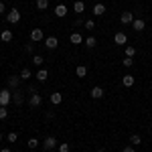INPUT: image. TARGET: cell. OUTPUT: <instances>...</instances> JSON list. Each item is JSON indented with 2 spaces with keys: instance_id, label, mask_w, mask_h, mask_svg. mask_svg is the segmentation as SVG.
<instances>
[{
  "instance_id": "3",
  "label": "cell",
  "mask_w": 152,
  "mask_h": 152,
  "mask_svg": "<svg viewBox=\"0 0 152 152\" xmlns=\"http://www.w3.org/2000/svg\"><path fill=\"white\" fill-rule=\"evenodd\" d=\"M31 41H33V43H41V41H45L43 28H33V31H31Z\"/></svg>"
},
{
  "instance_id": "19",
  "label": "cell",
  "mask_w": 152,
  "mask_h": 152,
  "mask_svg": "<svg viewBox=\"0 0 152 152\" xmlns=\"http://www.w3.org/2000/svg\"><path fill=\"white\" fill-rule=\"evenodd\" d=\"M0 39H2V43H10V41H12V33L6 28V31L0 33Z\"/></svg>"
},
{
  "instance_id": "8",
  "label": "cell",
  "mask_w": 152,
  "mask_h": 152,
  "mask_svg": "<svg viewBox=\"0 0 152 152\" xmlns=\"http://www.w3.org/2000/svg\"><path fill=\"white\" fill-rule=\"evenodd\" d=\"M43 146H45V150H53V148L57 146V140H55L53 136H47V138L43 140Z\"/></svg>"
},
{
  "instance_id": "11",
  "label": "cell",
  "mask_w": 152,
  "mask_h": 152,
  "mask_svg": "<svg viewBox=\"0 0 152 152\" xmlns=\"http://www.w3.org/2000/svg\"><path fill=\"white\" fill-rule=\"evenodd\" d=\"M114 43H116V45H126V43H128L126 33H116V35H114Z\"/></svg>"
},
{
  "instance_id": "13",
  "label": "cell",
  "mask_w": 152,
  "mask_h": 152,
  "mask_svg": "<svg viewBox=\"0 0 152 152\" xmlns=\"http://www.w3.org/2000/svg\"><path fill=\"white\" fill-rule=\"evenodd\" d=\"M132 26H134V31H138V33H140V31H144V28H146V23H144L142 18H134Z\"/></svg>"
},
{
  "instance_id": "38",
  "label": "cell",
  "mask_w": 152,
  "mask_h": 152,
  "mask_svg": "<svg viewBox=\"0 0 152 152\" xmlns=\"http://www.w3.org/2000/svg\"><path fill=\"white\" fill-rule=\"evenodd\" d=\"M97 152H105V150H104V148H99V150H97Z\"/></svg>"
},
{
  "instance_id": "30",
  "label": "cell",
  "mask_w": 152,
  "mask_h": 152,
  "mask_svg": "<svg viewBox=\"0 0 152 152\" xmlns=\"http://www.w3.org/2000/svg\"><path fill=\"white\" fill-rule=\"evenodd\" d=\"M26 144H28V148H37V146H39V140H37V138H28Z\"/></svg>"
},
{
  "instance_id": "18",
  "label": "cell",
  "mask_w": 152,
  "mask_h": 152,
  "mask_svg": "<svg viewBox=\"0 0 152 152\" xmlns=\"http://www.w3.org/2000/svg\"><path fill=\"white\" fill-rule=\"evenodd\" d=\"M35 77L39 79V81H47V79H49V71L47 69H39Z\"/></svg>"
},
{
  "instance_id": "32",
  "label": "cell",
  "mask_w": 152,
  "mask_h": 152,
  "mask_svg": "<svg viewBox=\"0 0 152 152\" xmlns=\"http://www.w3.org/2000/svg\"><path fill=\"white\" fill-rule=\"evenodd\" d=\"M59 152H69V144H67V142L59 144Z\"/></svg>"
},
{
  "instance_id": "2",
  "label": "cell",
  "mask_w": 152,
  "mask_h": 152,
  "mask_svg": "<svg viewBox=\"0 0 152 152\" xmlns=\"http://www.w3.org/2000/svg\"><path fill=\"white\" fill-rule=\"evenodd\" d=\"M6 20H8L10 24H16L18 20H20V12L16 10V8H10V10L6 12Z\"/></svg>"
},
{
  "instance_id": "34",
  "label": "cell",
  "mask_w": 152,
  "mask_h": 152,
  "mask_svg": "<svg viewBox=\"0 0 152 152\" xmlns=\"http://www.w3.org/2000/svg\"><path fill=\"white\" fill-rule=\"evenodd\" d=\"M122 152H136V150H134V146H126V148H124Z\"/></svg>"
},
{
  "instance_id": "28",
  "label": "cell",
  "mask_w": 152,
  "mask_h": 152,
  "mask_svg": "<svg viewBox=\"0 0 152 152\" xmlns=\"http://www.w3.org/2000/svg\"><path fill=\"white\" fill-rule=\"evenodd\" d=\"M83 24H85V28H87V31H91V28H95V20H94V18H87V20H85Z\"/></svg>"
},
{
  "instance_id": "14",
  "label": "cell",
  "mask_w": 152,
  "mask_h": 152,
  "mask_svg": "<svg viewBox=\"0 0 152 152\" xmlns=\"http://www.w3.org/2000/svg\"><path fill=\"white\" fill-rule=\"evenodd\" d=\"M91 97H94V99H102V97H104V89H102V87H99V85H95L94 89H91Z\"/></svg>"
},
{
  "instance_id": "6",
  "label": "cell",
  "mask_w": 152,
  "mask_h": 152,
  "mask_svg": "<svg viewBox=\"0 0 152 152\" xmlns=\"http://www.w3.org/2000/svg\"><path fill=\"white\" fill-rule=\"evenodd\" d=\"M120 23L122 24H132L134 23V14H132V12H122V14H120Z\"/></svg>"
},
{
  "instance_id": "4",
  "label": "cell",
  "mask_w": 152,
  "mask_h": 152,
  "mask_svg": "<svg viewBox=\"0 0 152 152\" xmlns=\"http://www.w3.org/2000/svg\"><path fill=\"white\" fill-rule=\"evenodd\" d=\"M45 47H47L49 51H55V49L59 47V39L57 37H47V39H45Z\"/></svg>"
},
{
  "instance_id": "25",
  "label": "cell",
  "mask_w": 152,
  "mask_h": 152,
  "mask_svg": "<svg viewBox=\"0 0 152 152\" xmlns=\"http://www.w3.org/2000/svg\"><path fill=\"white\" fill-rule=\"evenodd\" d=\"M85 45H87V49H94L95 45H97V41H95V37H87V39H85Z\"/></svg>"
},
{
  "instance_id": "15",
  "label": "cell",
  "mask_w": 152,
  "mask_h": 152,
  "mask_svg": "<svg viewBox=\"0 0 152 152\" xmlns=\"http://www.w3.org/2000/svg\"><path fill=\"white\" fill-rule=\"evenodd\" d=\"M94 14H95V16H104V14H105V6L102 4V2L94 4Z\"/></svg>"
},
{
  "instance_id": "27",
  "label": "cell",
  "mask_w": 152,
  "mask_h": 152,
  "mask_svg": "<svg viewBox=\"0 0 152 152\" xmlns=\"http://www.w3.org/2000/svg\"><path fill=\"white\" fill-rule=\"evenodd\" d=\"M122 65H124V67H132V65H134V59L132 57H124L122 59Z\"/></svg>"
},
{
  "instance_id": "16",
  "label": "cell",
  "mask_w": 152,
  "mask_h": 152,
  "mask_svg": "<svg viewBox=\"0 0 152 152\" xmlns=\"http://www.w3.org/2000/svg\"><path fill=\"white\" fill-rule=\"evenodd\" d=\"M69 41L73 43V45H81V43H83V37L79 35V33H71V35H69Z\"/></svg>"
},
{
  "instance_id": "1",
  "label": "cell",
  "mask_w": 152,
  "mask_h": 152,
  "mask_svg": "<svg viewBox=\"0 0 152 152\" xmlns=\"http://www.w3.org/2000/svg\"><path fill=\"white\" fill-rule=\"evenodd\" d=\"M12 102V91L10 89H0V105L8 107V104Z\"/></svg>"
},
{
  "instance_id": "20",
  "label": "cell",
  "mask_w": 152,
  "mask_h": 152,
  "mask_svg": "<svg viewBox=\"0 0 152 152\" xmlns=\"http://www.w3.org/2000/svg\"><path fill=\"white\" fill-rule=\"evenodd\" d=\"M73 10L77 12V14H81V12L85 10V4H83L81 0H77V2H75V4H73Z\"/></svg>"
},
{
  "instance_id": "17",
  "label": "cell",
  "mask_w": 152,
  "mask_h": 152,
  "mask_svg": "<svg viewBox=\"0 0 152 152\" xmlns=\"http://www.w3.org/2000/svg\"><path fill=\"white\" fill-rule=\"evenodd\" d=\"M134 81H136V79H134V75H124V77H122V83H124V87H132V85H134Z\"/></svg>"
},
{
  "instance_id": "31",
  "label": "cell",
  "mask_w": 152,
  "mask_h": 152,
  "mask_svg": "<svg viewBox=\"0 0 152 152\" xmlns=\"http://www.w3.org/2000/svg\"><path fill=\"white\" fill-rule=\"evenodd\" d=\"M6 118H8V110L0 105V120H6Z\"/></svg>"
},
{
  "instance_id": "33",
  "label": "cell",
  "mask_w": 152,
  "mask_h": 152,
  "mask_svg": "<svg viewBox=\"0 0 152 152\" xmlns=\"http://www.w3.org/2000/svg\"><path fill=\"white\" fill-rule=\"evenodd\" d=\"M16 138H18L16 132H10V134H8V142H16Z\"/></svg>"
},
{
  "instance_id": "5",
  "label": "cell",
  "mask_w": 152,
  "mask_h": 152,
  "mask_svg": "<svg viewBox=\"0 0 152 152\" xmlns=\"http://www.w3.org/2000/svg\"><path fill=\"white\" fill-rule=\"evenodd\" d=\"M20 81H23V79H20V75H10V77H8V87L14 91V89H18Z\"/></svg>"
},
{
  "instance_id": "26",
  "label": "cell",
  "mask_w": 152,
  "mask_h": 152,
  "mask_svg": "<svg viewBox=\"0 0 152 152\" xmlns=\"http://www.w3.org/2000/svg\"><path fill=\"white\" fill-rule=\"evenodd\" d=\"M33 63H35L37 67H41V65H43V63H45V59L41 57V55H33Z\"/></svg>"
},
{
  "instance_id": "36",
  "label": "cell",
  "mask_w": 152,
  "mask_h": 152,
  "mask_svg": "<svg viewBox=\"0 0 152 152\" xmlns=\"http://www.w3.org/2000/svg\"><path fill=\"white\" fill-rule=\"evenodd\" d=\"M24 51L26 53H33V45H24Z\"/></svg>"
},
{
  "instance_id": "29",
  "label": "cell",
  "mask_w": 152,
  "mask_h": 152,
  "mask_svg": "<svg viewBox=\"0 0 152 152\" xmlns=\"http://www.w3.org/2000/svg\"><path fill=\"white\" fill-rule=\"evenodd\" d=\"M134 55H136V47H126V57L134 59Z\"/></svg>"
},
{
  "instance_id": "9",
  "label": "cell",
  "mask_w": 152,
  "mask_h": 152,
  "mask_svg": "<svg viewBox=\"0 0 152 152\" xmlns=\"http://www.w3.org/2000/svg\"><path fill=\"white\" fill-rule=\"evenodd\" d=\"M49 102L53 105H59L61 102H63V94H59V91H53V94L49 95Z\"/></svg>"
},
{
  "instance_id": "21",
  "label": "cell",
  "mask_w": 152,
  "mask_h": 152,
  "mask_svg": "<svg viewBox=\"0 0 152 152\" xmlns=\"http://www.w3.org/2000/svg\"><path fill=\"white\" fill-rule=\"evenodd\" d=\"M130 144H132V146H140L142 138L138 136V134H132V136H130Z\"/></svg>"
},
{
  "instance_id": "39",
  "label": "cell",
  "mask_w": 152,
  "mask_h": 152,
  "mask_svg": "<svg viewBox=\"0 0 152 152\" xmlns=\"http://www.w3.org/2000/svg\"><path fill=\"white\" fill-rule=\"evenodd\" d=\"M0 142H2V132H0Z\"/></svg>"
},
{
  "instance_id": "10",
  "label": "cell",
  "mask_w": 152,
  "mask_h": 152,
  "mask_svg": "<svg viewBox=\"0 0 152 152\" xmlns=\"http://www.w3.org/2000/svg\"><path fill=\"white\" fill-rule=\"evenodd\" d=\"M28 104H31V107H39V105L43 104L41 94H33V95H31V99H28Z\"/></svg>"
},
{
  "instance_id": "37",
  "label": "cell",
  "mask_w": 152,
  "mask_h": 152,
  "mask_svg": "<svg viewBox=\"0 0 152 152\" xmlns=\"http://www.w3.org/2000/svg\"><path fill=\"white\" fill-rule=\"evenodd\" d=\"M0 152H10V150H8V148H2V150H0Z\"/></svg>"
},
{
  "instance_id": "35",
  "label": "cell",
  "mask_w": 152,
  "mask_h": 152,
  "mask_svg": "<svg viewBox=\"0 0 152 152\" xmlns=\"http://www.w3.org/2000/svg\"><path fill=\"white\" fill-rule=\"evenodd\" d=\"M6 12V6H4V2H0V14H4Z\"/></svg>"
},
{
  "instance_id": "24",
  "label": "cell",
  "mask_w": 152,
  "mask_h": 152,
  "mask_svg": "<svg viewBox=\"0 0 152 152\" xmlns=\"http://www.w3.org/2000/svg\"><path fill=\"white\" fill-rule=\"evenodd\" d=\"M37 8H39V10H47L49 8V0H37Z\"/></svg>"
},
{
  "instance_id": "12",
  "label": "cell",
  "mask_w": 152,
  "mask_h": 152,
  "mask_svg": "<svg viewBox=\"0 0 152 152\" xmlns=\"http://www.w3.org/2000/svg\"><path fill=\"white\" fill-rule=\"evenodd\" d=\"M55 16H59V18L67 16V6H65V4H59V6H55Z\"/></svg>"
},
{
  "instance_id": "23",
  "label": "cell",
  "mask_w": 152,
  "mask_h": 152,
  "mask_svg": "<svg viewBox=\"0 0 152 152\" xmlns=\"http://www.w3.org/2000/svg\"><path fill=\"white\" fill-rule=\"evenodd\" d=\"M75 75H77V77H85V75H87V67H85V65H79V67L75 69Z\"/></svg>"
},
{
  "instance_id": "7",
  "label": "cell",
  "mask_w": 152,
  "mask_h": 152,
  "mask_svg": "<svg viewBox=\"0 0 152 152\" xmlns=\"http://www.w3.org/2000/svg\"><path fill=\"white\" fill-rule=\"evenodd\" d=\"M12 102H14L16 105H23L24 95H23V91H20V89H14V91H12Z\"/></svg>"
},
{
  "instance_id": "22",
  "label": "cell",
  "mask_w": 152,
  "mask_h": 152,
  "mask_svg": "<svg viewBox=\"0 0 152 152\" xmlns=\"http://www.w3.org/2000/svg\"><path fill=\"white\" fill-rule=\"evenodd\" d=\"M31 77H33V73H31V69H28V67H23V71H20V79H31Z\"/></svg>"
}]
</instances>
